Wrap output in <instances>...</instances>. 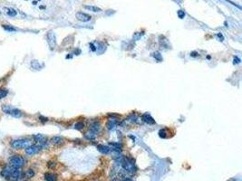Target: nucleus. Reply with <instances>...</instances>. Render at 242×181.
Wrapping results in <instances>:
<instances>
[{
  "instance_id": "1",
  "label": "nucleus",
  "mask_w": 242,
  "mask_h": 181,
  "mask_svg": "<svg viewBox=\"0 0 242 181\" xmlns=\"http://www.w3.org/2000/svg\"><path fill=\"white\" fill-rule=\"evenodd\" d=\"M10 145L15 149H22L30 147L32 144V141L29 139H20V140H13L10 143Z\"/></svg>"
},
{
  "instance_id": "2",
  "label": "nucleus",
  "mask_w": 242,
  "mask_h": 181,
  "mask_svg": "<svg viewBox=\"0 0 242 181\" xmlns=\"http://www.w3.org/2000/svg\"><path fill=\"white\" fill-rule=\"evenodd\" d=\"M26 162V158L21 155H14L9 158V166L15 169H20L24 167Z\"/></svg>"
},
{
  "instance_id": "3",
  "label": "nucleus",
  "mask_w": 242,
  "mask_h": 181,
  "mask_svg": "<svg viewBox=\"0 0 242 181\" xmlns=\"http://www.w3.org/2000/svg\"><path fill=\"white\" fill-rule=\"evenodd\" d=\"M122 167L123 169L126 171V172H129V173H133L135 172L136 169H135V166H134V161L131 158H123L122 161Z\"/></svg>"
},
{
  "instance_id": "4",
  "label": "nucleus",
  "mask_w": 242,
  "mask_h": 181,
  "mask_svg": "<svg viewBox=\"0 0 242 181\" xmlns=\"http://www.w3.org/2000/svg\"><path fill=\"white\" fill-rule=\"evenodd\" d=\"M33 139L35 140V142L38 143V145H40L43 148L46 147L47 145V138L44 136L43 134H35L33 136Z\"/></svg>"
},
{
  "instance_id": "5",
  "label": "nucleus",
  "mask_w": 242,
  "mask_h": 181,
  "mask_svg": "<svg viewBox=\"0 0 242 181\" xmlns=\"http://www.w3.org/2000/svg\"><path fill=\"white\" fill-rule=\"evenodd\" d=\"M47 42L49 44V47L51 50H54L56 46V38H55V35L53 31H49L47 33Z\"/></svg>"
},
{
  "instance_id": "6",
  "label": "nucleus",
  "mask_w": 242,
  "mask_h": 181,
  "mask_svg": "<svg viewBox=\"0 0 242 181\" xmlns=\"http://www.w3.org/2000/svg\"><path fill=\"white\" fill-rule=\"evenodd\" d=\"M42 149V147L40 145H31L30 147L26 149V153L28 156H33L36 153H38Z\"/></svg>"
},
{
  "instance_id": "7",
  "label": "nucleus",
  "mask_w": 242,
  "mask_h": 181,
  "mask_svg": "<svg viewBox=\"0 0 242 181\" xmlns=\"http://www.w3.org/2000/svg\"><path fill=\"white\" fill-rule=\"evenodd\" d=\"M23 177V173L19 169H14L11 175L8 178L9 181H18Z\"/></svg>"
},
{
  "instance_id": "8",
  "label": "nucleus",
  "mask_w": 242,
  "mask_h": 181,
  "mask_svg": "<svg viewBox=\"0 0 242 181\" xmlns=\"http://www.w3.org/2000/svg\"><path fill=\"white\" fill-rule=\"evenodd\" d=\"M15 168L11 167V166H6L5 168H3V169L1 170V172H0V174H1V176L6 179H8L9 176L11 175V173L12 171L14 170Z\"/></svg>"
},
{
  "instance_id": "9",
  "label": "nucleus",
  "mask_w": 242,
  "mask_h": 181,
  "mask_svg": "<svg viewBox=\"0 0 242 181\" xmlns=\"http://www.w3.org/2000/svg\"><path fill=\"white\" fill-rule=\"evenodd\" d=\"M76 18L81 21V22H88L91 20V18H92V17L90 16V15L86 14V13H84V12H78L76 13Z\"/></svg>"
},
{
  "instance_id": "10",
  "label": "nucleus",
  "mask_w": 242,
  "mask_h": 181,
  "mask_svg": "<svg viewBox=\"0 0 242 181\" xmlns=\"http://www.w3.org/2000/svg\"><path fill=\"white\" fill-rule=\"evenodd\" d=\"M118 123V120L117 119H114V118H112L108 120V122L106 124V127H107V129L109 131H113L115 129V127Z\"/></svg>"
},
{
  "instance_id": "11",
  "label": "nucleus",
  "mask_w": 242,
  "mask_h": 181,
  "mask_svg": "<svg viewBox=\"0 0 242 181\" xmlns=\"http://www.w3.org/2000/svg\"><path fill=\"white\" fill-rule=\"evenodd\" d=\"M141 119H142L143 122L148 123V124H154L155 123V120H153V118L152 116L149 114V113H144V114L141 116Z\"/></svg>"
},
{
  "instance_id": "12",
  "label": "nucleus",
  "mask_w": 242,
  "mask_h": 181,
  "mask_svg": "<svg viewBox=\"0 0 242 181\" xmlns=\"http://www.w3.org/2000/svg\"><path fill=\"white\" fill-rule=\"evenodd\" d=\"M51 142L54 145H60L64 142V139L62 137H60V136H55V137L52 138Z\"/></svg>"
},
{
  "instance_id": "13",
  "label": "nucleus",
  "mask_w": 242,
  "mask_h": 181,
  "mask_svg": "<svg viewBox=\"0 0 242 181\" xmlns=\"http://www.w3.org/2000/svg\"><path fill=\"white\" fill-rule=\"evenodd\" d=\"M97 149L100 152H102L103 154H108L111 151V149L108 146H104V145H98Z\"/></svg>"
},
{
  "instance_id": "14",
  "label": "nucleus",
  "mask_w": 242,
  "mask_h": 181,
  "mask_svg": "<svg viewBox=\"0 0 242 181\" xmlns=\"http://www.w3.org/2000/svg\"><path fill=\"white\" fill-rule=\"evenodd\" d=\"M9 114L12 115L15 118H20L22 116V111L20 110L17 109V108H12Z\"/></svg>"
},
{
  "instance_id": "15",
  "label": "nucleus",
  "mask_w": 242,
  "mask_h": 181,
  "mask_svg": "<svg viewBox=\"0 0 242 181\" xmlns=\"http://www.w3.org/2000/svg\"><path fill=\"white\" fill-rule=\"evenodd\" d=\"M85 138L88 140H95L96 139V133L92 131H89L85 134Z\"/></svg>"
},
{
  "instance_id": "16",
  "label": "nucleus",
  "mask_w": 242,
  "mask_h": 181,
  "mask_svg": "<svg viewBox=\"0 0 242 181\" xmlns=\"http://www.w3.org/2000/svg\"><path fill=\"white\" fill-rule=\"evenodd\" d=\"M44 179L46 181H57V177L53 173H45Z\"/></svg>"
},
{
  "instance_id": "17",
  "label": "nucleus",
  "mask_w": 242,
  "mask_h": 181,
  "mask_svg": "<svg viewBox=\"0 0 242 181\" xmlns=\"http://www.w3.org/2000/svg\"><path fill=\"white\" fill-rule=\"evenodd\" d=\"M90 127H91V131L95 133L99 132L101 131V124L99 122H94Z\"/></svg>"
},
{
  "instance_id": "18",
  "label": "nucleus",
  "mask_w": 242,
  "mask_h": 181,
  "mask_svg": "<svg viewBox=\"0 0 242 181\" xmlns=\"http://www.w3.org/2000/svg\"><path fill=\"white\" fill-rule=\"evenodd\" d=\"M85 8L87 9V10H90V11H92V12H101L102 9L100 8V7H97V6H85Z\"/></svg>"
},
{
  "instance_id": "19",
  "label": "nucleus",
  "mask_w": 242,
  "mask_h": 181,
  "mask_svg": "<svg viewBox=\"0 0 242 181\" xmlns=\"http://www.w3.org/2000/svg\"><path fill=\"white\" fill-rule=\"evenodd\" d=\"M35 171L33 170V169H27L26 170V172L25 173V176H26V178H34L35 177Z\"/></svg>"
},
{
  "instance_id": "20",
  "label": "nucleus",
  "mask_w": 242,
  "mask_h": 181,
  "mask_svg": "<svg viewBox=\"0 0 242 181\" xmlns=\"http://www.w3.org/2000/svg\"><path fill=\"white\" fill-rule=\"evenodd\" d=\"M7 94H8V91L6 89H0V100L5 98Z\"/></svg>"
},
{
  "instance_id": "21",
  "label": "nucleus",
  "mask_w": 242,
  "mask_h": 181,
  "mask_svg": "<svg viewBox=\"0 0 242 181\" xmlns=\"http://www.w3.org/2000/svg\"><path fill=\"white\" fill-rule=\"evenodd\" d=\"M6 12H7V15L10 17H15V16H17V11L13 9V8H6Z\"/></svg>"
},
{
  "instance_id": "22",
  "label": "nucleus",
  "mask_w": 242,
  "mask_h": 181,
  "mask_svg": "<svg viewBox=\"0 0 242 181\" xmlns=\"http://www.w3.org/2000/svg\"><path fill=\"white\" fill-rule=\"evenodd\" d=\"M3 28L5 30H6V31H8V32H14V31H17V29L9 26V25H3Z\"/></svg>"
},
{
  "instance_id": "23",
  "label": "nucleus",
  "mask_w": 242,
  "mask_h": 181,
  "mask_svg": "<svg viewBox=\"0 0 242 181\" xmlns=\"http://www.w3.org/2000/svg\"><path fill=\"white\" fill-rule=\"evenodd\" d=\"M143 35V33L142 32H136V33H134V35H132V38L135 40V41H137V40H139L141 37Z\"/></svg>"
},
{
  "instance_id": "24",
  "label": "nucleus",
  "mask_w": 242,
  "mask_h": 181,
  "mask_svg": "<svg viewBox=\"0 0 242 181\" xmlns=\"http://www.w3.org/2000/svg\"><path fill=\"white\" fill-rule=\"evenodd\" d=\"M110 145L113 147V149L116 150V151H119L122 149V145L119 144V143H110Z\"/></svg>"
},
{
  "instance_id": "25",
  "label": "nucleus",
  "mask_w": 242,
  "mask_h": 181,
  "mask_svg": "<svg viewBox=\"0 0 242 181\" xmlns=\"http://www.w3.org/2000/svg\"><path fill=\"white\" fill-rule=\"evenodd\" d=\"M11 109H12V107H10L9 105H3V106H2L3 111H4L5 113H6V114H9Z\"/></svg>"
},
{
  "instance_id": "26",
  "label": "nucleus",
  "mask_w": 242,
  "mask_h": 181,
  "mask_svg": "<svg viewBox=\"0 0 242 181\" xmlns=\"http://www.w3.org/2000/svg\"><path fill=\"white\" fill-rule=\"evenodd\" d=\"M85 127V124L83 123L82 122H76L74 124V129L75 130H78V131H80V130H82L83 128Z\"/></svg>"
},
{
  "instance_id": "27",
  "label": "nucleus",
  "mask_w": 242,
  "mask_h": 181,
  "mask_svg": "<svg viewBox=\"0 0 242 181\" xmlns=\"http://www.w3.org/2000/svg\"><path fill=\"white\" fill-rule=\"evenodd\" d=\"M167 133H166V131L165 130H161L160 131H159V136H160L161 138L162 139H165L166 137H167V135H166Z\"/></svg>"
},
{
  "instance_id": "28",
  "label": "nucleus",
  "mask_w": 242,
  "mask_h": 181,
  "mask_svg": "<svg viewBox=\"0 0 242 181\" xmlns=\"http://www.w3.org/2000/svg\"><path fill=\"white\" fill-rule=\"evenodd\" d=\"M153 56H154V58H156L158 61H162V55H161V54L159 52H155V53H153Z\"/></svg>"
},
{
  "instance_id": "29",
  "label": "nucleus",
  "mask_w": 242,
  "mask_h": 181,
  "mask_svg": "<svg viewBox=\"0 0 242 181\" xmlns=\"http://www.w3.org/2000/svg\"><path fill=\"white\" fill-rule=\"evenodd\" d=\"M178 16H179L180 18H183V17H185V13H184V12H181V10H180V11L178 12Z\"/></svg>"
},
{
  "instance_id": "30",
  "label": "nucleus",
  "mask_w": 242,
  "mask_h": 181,
  "mask_svg": "<svg viewBox=\"0 0 242 181\" xmlns=\"http://www.w3.org/2000/svg\"><path fill=\"white\" fill-rule=\"evenodd\" d=\"M55 166V162H54V161H49L48 162V167L49 168H51V169H53Z\"/></svg>"
},
{
  "instance_id": "31",
  "label": "nucleus",
  "mask_w": 242,
  "mask_h": 181,
  "mask_svg": "<svg viewBox=\"0 0 242 181\" xmlns=\"http://www.w3.org/2000/svg\"><path fill=\"white\" fill-rule=\"evenodd\" d=\"M39 120H41L42 122H46L47 120H48V119H47V118H45V117H43V116H40V117H39Z\"/></svg>"
},
{
  "instance_id": "32",
  "label": "nucleus",
  "mask_w": 242,
  "mask_h": 181,
  "mask_svg": "<svg viewBox=\"0 0 242 181\" xmlns=\"http://www.w3.org/2000/svg\"><path fill=\"white\" fill-rule=\"evenodd\" d=\"M191 55L193 56V57H196V56H198V53L197 52H192L191 54Z\"/></svg>"
}]
</instances>
